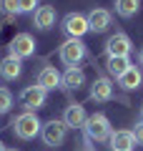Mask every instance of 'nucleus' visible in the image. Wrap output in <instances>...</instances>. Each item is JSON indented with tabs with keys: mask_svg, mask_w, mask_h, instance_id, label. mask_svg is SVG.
I'll list each match as a JSON object with an SVG mask.
<instances>
[{
	"mask_svg": "<svg viewBox=\"0 0 143 151\" xmlns=\"http://www.w3.org/2000/svg\"><path fill=\"white\" fill-rule=\"evenodd\" d=\"M85 136H88V141H95V144H103V141L111 139L113 129H111V121H108L106 113H93V116H88V121H85Z\"/></svg>",
	"mask_w": 143,
	"mask_h": 151,
	"instance_id": "obj_1",
	"label": "nucleus"
},
{
	"mask_svg": "<svg viewBox=\"0 0 143 151\" xmlns=\"http://www.w3.org/2000/svg\"><path fill=\"white\" fill-rule=\"evenodd\" d=\"M40 129H43V124H40V119H38V113H33V111L20 113V116L13 121V134H15L18 139H23V141L35 139V136L40 134Z\"/></svg>",
	"mask_w": 143,
	"mask_h": 151,
	"instance_id": "obj_2",
	"label": "nucleus"
},
{
	"mask_svg": "<svg viewBox=\"0 0 143 151\" xmlns=\"http://www.w3.org/2000/svg\"><path fill=\"white\" fill-rule=\"evenodd\" d=\"M65 136H68V126H65V121H48V124H43L40 129V139L45 146H50V149H55V146H60L65 141Z\"/></svg>",
	"mask_w": 143,
	"mask_h": 151,
	"instance_id": "obj_3",
	"label": "nucleus"
},
{
	"mask_svg": "<svg viewBox=\"0 0 143 151\" xmlns=\"http://www.w3.org/2000/svg\"><path fill=\"white\" fill-rule=\"evenodd\" d=\"M83 58H85V45H83L80 38H68V40L60 45V60H63L68 68H75Z\"/></svg>",
	"mask_w": 143,
	"mask_h": 151,
	"instance_id": "obj_4",
	"label": "nucleus"
},
{
	"mask_svg": "<svg viewBox=\"0 0 143 151\" xmlns=\"http://www.w3.org/2000/svg\"><path fill=\"white\" fill-rule=\"evenodd\" d=\"M45 93H48V91H43V88L35 83V86L23 88V93H20V98H18V101H20V106L25 108V111H33V113H35L38 108L45 106Z\"/></svg>",
	"mask_w": 143,
	"mask_h": 151,
	"instance_id": "obj_5",
	"label": "nucleus"
},
{
	"mask_svg": "<svg viewBox=\"0 0 143 151\" xmlns=\"http://www.w3.org/2000/svg\"><path fill=\"white\" fill-rule=\"evenodd\" d=\"M33 53H35V38L30 33H18L10 40V55L23 60V58H30Z\"/></svg>",
	"mask_w": 143,
	"mask_h": 151,
	"instance_id": "obj_6",
	"label": "nucleus"
},
{
	"mask_svg": "<svg viewBox=\"0 0 143 151\" xmlns=\"http://www.w3.org/2000/svg\"><path fill=\"white\" fill-rule=\"evenodd\" d=\"M63 30L68 33L70 38H83L85 33L90 30L88 28V18L80 15V13H70V15L63 18Z\"/></svg>",
	"mask_w": 143,
	"mask_h": 151,
	"instance_id": "obj_7",
	"label": "nucleus"
},
{
	"mask_svg": "<svg viewBox=\"0 0 143 151\" xmlns=\"http://www.w3.org/2000/svg\"><path fill=\"white\" fill-rule=\"evenodd\" d=\"M131 38L126 35V33H116V35L108 38L106 43V53L108 58H118V55H131Z\"/></svg>",
	"mask_w": 143,
	"mask_h": 151,
	"instance_id": "obj_8",
	"label": "nucleus"
},
{
	"mask_svg": "<svg viewBox=\"0 0 143 151\" xmlns=\"http://www.w3.org/2000/svg\"><path fill=\"white\" fill-rule=\"evenodd\" d=\"M38 86L43 91H55L63 86V73H58V68H53V65H45L38 73Z\"/></svg>",
	"mask_w": 143,
	"mask_h": 151,
	"instance_id": "obj_9",
	"label": "nucleus"
},
{
	"mask_svg": "<svg viewBox=\"0 0 143 151\" xmlns=\"http://www.w3.org/2000/svg\"><path fill=\"white\" fill-rule=\"evenodd\" d=\"M90 98H93L95 103H106L113 98V83L111 78H95L93 83H90Z\"/></svg>",
	"mask_w": 143,
	"mask_h": 151,
	"instance_id": "obj_10",
	"label": "nucleus"
},
{
	"mask_svg": "<svg viewBox=\"0 0 143 151\" xmlns=\"http://www.w3.org/2000/svg\"><path fill=\"white\" fill-rule=\"evenodd\" d=\"M63 121H65L68 129H83L85 121H88V113H85V108L80 103H70L63 113Z\"/></svg>",
	"mask_w": 143,
	"mask_h": 151,
	"instance_id": "obj_11",
	"label": "nucleus"
},
{
	"mask_svg": "<svg viewBox=\"0 0 143 151\" xmlns=\"http://www.w3.org/2000/svg\"><path fill=\"white\" fill-rule=\"evenodd\" d=\"M33 25L38 30H50L55 25V8L50 5H40L35 13H33Z\"/></svg>",
	"mask_w": 143,
	"mask_h": 151,
	"instance_id": "obj_12",
	"label": "nucleus"
},
{
	"mask_svg": "<svg viewBox=\"0 0 143 151\" xmlns=\"http://www.w3.org/2000/svg\"><path fill=\"white\" fill-rule=\"evenodd\" d=\"M108 25H111V10H106V8H95V10L88 13V28L93 33L108 30Z\"/></svg>",
	"mask_w": 143,
	"mask_h": 151,
	"instance_id": "obj_13",
	"label": "nucleus"
},
{
	"mask_svg": "<svg viewBox=\"0 0 143 151\" xmlns=\"http://www.w3.org/2000/svg\"><path fill=\"white\" fill-rule=\"evenodd\" d=\"M111 146H113V151H133L136 136H133V131L121 129V131H116V134H111Z\"/></svg>",
	"mask_w": 143,
	"mask_h": 151,
	"instance_id": "obj_14",
	"label": "nucleus"
},
{
	"mask_svg": "<svg viewBox=\"0 0 143 151\" xmlns=\"http://www.w3.org/2000/svg\"><path fill=\"white\" fill-rule=\"evenodd\" d=\"M23 70V60L15 58V55H5V58L0 60V76L5 78V81H15L18 76Z\"/></svg>",
	"mask_w": 143,
	"mask_h": 151,
	"instance_id": "obj_15",
	"label": "nucleus"
},
{
	"mask_svg": "<svg viewBox=\"0 0 143 151\" xmlns=\"http://www.w3.org/2000/svg\"><path fill=\"white\" fill-rule=\"evenodd\" d=\"M141 83H143V76H141V70H138L136 65H131V68L118 78V86H121L123 91H136Z\"/></svg>",
	"mask_w": 143,
	"mask_h": 151,
	"instance_id": "obj_16",
	"label": "nucleus"
},
{
	"mask_svg": "<svg viewBox=\"0 0 143 151\" xmlns=\"http://www.w3.org/2000/svg\"><path fill=\"white\" fill-rule=\"evenodd\" d=\"M63 86L65 88H73V91H78V88L85 86V73L75 65V68H68L63 73Z\"/></svg>",
	"mask_w": 143,
	"mask_h": 151,
	"instance_id": "obj_17",
	"label": "nucleus"
},
{
	"mask_svg": "<svg viewBox=\"0 0 143 151\" xmlns=\"http://www.w3.org/2000/svg\"><path fill=\"white\" fill-rule=\"evenodd\" d=\"M131 68V58L128 55H118V58H108V73L116 76V78H121L126 70Z\"/></svg>",
	"mask_w": 143,
	"mask_h": 151,
	"instance_id": "obj_18",
	"label": "nucleus"
},
{
	"mask_svg": "<svg viewBox=\"0 0 143 151\" xmlns=\"http://www.w3.org/2000/svg\"><path fill=\"white\" fill-rule=\"evenodd\" d=\"M141 10V0H116V13L121 18H133Z\"/></svg>",
	"mask_w": 143,
	"mask_h": 151,
	"instance_id": "obj_19",
	"label": "nucleus"
},
{
	"mask_svg": "<svg viewBox=\"0 0 143 151\" xmlns=\"http://www.w3.org/2000/svg\"><path fill=\"white\" fill-rule=\"evenodd\" d=\"M0 10L8 15H18L20 13V0H0Z\"/></svg>",
	"mask_w": 143,
	"mask_h": 151,
	"instance_id": "obj_20",
	"label": "nucleus"
},
{
	"mask_svg": "<svg viewBox=\"0 0 143 151\" xmlns=\"http://www.w3.org/2000/svg\"><path fill=\"white\" fill-rule=\"evenodd\" d=\"M10 106H13V93L8 88H0V113L10 111Z\"/></svg>",
	"mask_w": 143,
	"mask_h": 151,
	"instance_id": "obj_21",
	"label": "nucleus"
},
{
	"mask_svg": "<svg viewBox=\"0 0 143 151\" xmlns=\"http://www.w3.org/2000/svg\"><path fill=\"white\" fill-rule=\"evenodd\" d=\"M38 0H20V13H35Z\"/></svg>",
	"mask_w": 143,
	"mask_h": 151,
	"instance_id": "obj_22",
	"label": "nucleus"
},
{
	"mask_svg": "<svg viewBox=\"0 0 143 151\" xmlns=\"http://www.w3.org/2000/svg\"><path fill=\"white\" fill-rule=\"evenodd\" d=\"M133 136H136V144L143 146V121L141 124H136V129H133Z\"/></svg>",
	"mask_w": 143,
	"mask_h": 151,
	"instance_id": "obj_23",
	"label": "nucleus"
},
{
	"mask_svg": "<svg viewBox=\"0 0 143 151\" xmlns=\"http://www.w3.org/2000/svg\"><path fill=\"white\" fill-rule=\"evenodd\" d=\"M141 65H143V48H141Z\"/></svg>",
	"mask_w": 143,
	"mask_h": 151,
	"instance_id": "obj_24",
	"label": "nucleus"
},
{
	"mask_svg": "<svg viewBox=\"0 0 143 151\" xmlns=\"http://www.w3.org/2000/svg\"><path fill=\"white\" fill-rule=\"evenodd\" d=\"M0 151H5V146H3V141H0Z\"/></svg>",
	"mask_w": 143,
	"mask_h": 151,
	"instance_id": "obj_25",
	"label": "nucleus"
},
{
	"mask_svg": "<svg viewBox=\"0 0 143 151\" xmlns=\"http://www.w3.org/2000/svg\"><path fill=\"white\" fill-rule=\"evenodd\" d=\"M5 151H18V149H5Z\"/></svg>",
	"mask_w": 143,
	"mask_h": 151,
	"instance_id": "obj_26",
	"label": "nucleus"
},
{
	"mask_svg": "<svg viewBox=\"0 0 143 151\" xmlns=\"http://www.w3.org/2000/svg\"><path fill=\"white\" fill-rule=\"evenodd\" d=\"M141 116H143V106H141Z\"/></svg>",
	"mask_w": 143,
	"mask_h": 151,
	"instance_id": "obj_27",
	"label": "nucleus"
},
{
	"mask_svg": "<svg viewBox=\"0 0 143 151\" xmlns=\"http://www.w3.org/2000/svg\"><path fill=\"white\" fill-rule=\"evenodd\" d=\"M85 151H90V149H85Z\"/></svg>",
	"mask_w": 143,
	"mask_h": 151,
	"instance_id": "obj_28",
	"label": "nucleus"
}]
</instances>
